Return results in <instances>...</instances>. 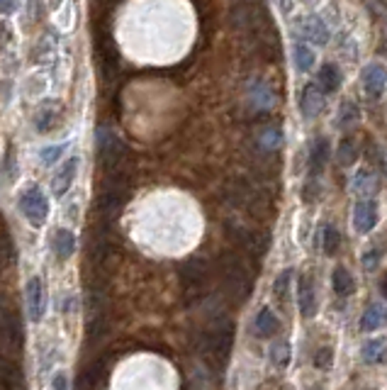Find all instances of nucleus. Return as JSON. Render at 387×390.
<instances>
[{"label":"nucleus","instance_id":"obj_1","mask_svg":"<svg viewBox=\"0 0 387 390\" xmlns=\"http://www.w3.org/2000/svg\"><path fill=\"white\" fill-rule=\"evenodd\" d=\"M127 197H129V179L120 169H115L110 174H105L103 183L98 186L96 200H93V212H96V217L100 222L110 225L120 215L122 207H125Z\"/></svg>","mask_w":387,"mask_h":390},{"label":"nucleus","instance_id":"obj_2","mask_svg":"<svg viewBox=\"0 0 387 390\" xmlns=\"http://www.w3.org/2000/svg\"><path fill=\"white\" fill-rule=\"evenodd\" d=\"M220 276H222V285H225V293L234 303H244L251 295V288H254L251 271L246 269L244 259L239 254L227 251V254L220 256Z\"/></svg>","mask_w":387,"mask_h":390},{"label":"nucleus","instance_id":"obj_3","mask_svg":"<svg viewBox=\"0 0 387 390\" xmlns=\"http://www.w3.org/2000/svg\"><path fill=\"white\" fill-rule=\"evenodd\" d=\"M232 344H234V324L229 320H222V322L212 324L205 334H202L200 349L205 357H210L215 363L225 366L229 361L232 354Z\"/></svg>","mask_w":387,"mask_h":390},{"label":"nucleus","instance_id":"obj_4","mask_svg":"<svg viewBox=\"0 0 387 390\" xmlns=\"http://www.w3.org/2000/svg\"><path fill=\"white\" fill-rule=\"evenodd\" d=\"M17 207L24 215V220L32 227H44L49 220V197L44 195V190L39 186H27V188L20 190L17 195Z\"/></svg>","mask_w":387,"mask_h":390},{"label":"nucleus","instance_id":"obj_5","mask_svg":"<svg viewBox=\"0 0 387 390\" xmlns=\"http://www.w3.org/2000/svg\"><path fill=\"white\" fill-rule=\"evenodd\" d=\"M96 142H98V164H100V169L105 171V174L120 169L127 156L125 142L117 135H112L110 130H98Z\"/></svg>","mask_w":387,"mask_h":390},{"label":"nucleus","instance_id":"obj_6","mask_svg":"<svg viewBox=\"0 0 387 390\" xmlns=\"http://www.w3.org/2000/svg\"><path fill=\"white\" fill-rule=\"evenodd\" d=\"M178 276H181V285L185 290V295L200 298L207 285H210V264L205 259H200V256H192V259H188L181 266Z\"/></svg>","mask_w":387,"mask_h":390},{"label":"nucleus","instance_id":"obj_7","mask_svg":"<svg viewBox=\"0 0 387 390\" xmlns=\"http://www.w3.org/2000/svg\"><path fill=\"white\" fill-rule=\"evenodd\" d=\"M107 381V361L105 359H93L83 366V371L78 373L73 390H100Z\"/></svg>","mask_w":387,"mask_h":390},{"label":"nucleus","instance_id":"obj_8","mask_svg":"<svg viewBox=\"0 0 387 390\" xmlns=\"http://www.w3.org/2000/svg\"><path fill=\"white\" fill-rule=\"evenodd\" d=\"M24 295H27V313L32 322H42L44 313H47V290H44V280L39 276H32L24 285Z\"/></svg>","mask_w":387,"mask_h":390},{"label":"nucleus","instance_id":"obj_9","mask_svg":"<svg viewBox=\"0 0 387 390\" xmlns=\"http://www.w3.org/2000/svg\"><path fill=\"white\" fill-rule=\"evenodd\" d=\"M78 166H81V159H78V156H71V159L54 174V179H52V193L54 195L61 197L71 190L73 181H76V176H78Z\"/></svg>","mask_w":387,"mask_h":390},{"label":"nucleus","instance_id":"obj_10","mask_svg":"<svg viewBox=\"0 0 387 390\" xmlns=\"http://www.w3.org/2000/svg\"><path fill=\"white\" fill-rule=\"evenodd\" d=\"M378 225V205L373 200H361L354 207V227L361 234H368Z\"/></svg>","mask_w":387,"mask_h":390},{"label":"nucleus","instance_id":"obj_11","mask_svg":"<svg viewBox=\"0 0 387 390\" xmlns=\"http://www.w3.org/2000/svg\"><path fill=\"white\" fill-rule=\"evenodd\" d=\"M52 249L59 261H68L76 254V234L71 230H66V227H59L52 237Z\"/></svg>","mask_w":387,"mask_h":390},{"label":"nucleus","instance_id":"obj_12","mask_svg":"<svg viewBox=\"0 0 387 390\" xmlns=\"http://www.w3.org/2000/svg\"><path fill=\"white\" fill-rule=\"evenodd\" d=\"M297 305H300V313L305 317H314L317 315V293L310 276H302L300 283H297Z\"/></svg>","mask_w":387,"mask_h":390},{"label":"nucleus","instance_id":"obj_13","mask_svg":"<svg viewBox=\"0 0 387 390\" xmlns=\"http://www.w3.org/2000/svg\"><path fill=\"white\" fill-rule=\"evenodd\" d=\"M300 32L314 44L329 42V27H326V22L319 17V15H307V17L300 22Z\"/></svg>","mask_w":387,"mask_h":390},{"label":"nucleus","instance_id":"obj_14","mask_svg":"<svg viewBox=\"0 0 387 390\" xmlns=\"http://www.w3.org/2000/svg\"><path fill=\"white\" fill-rule=\"evenodd\" d=\"M363 91L370 98H380L385 93V66L383 63H370L363 71Z\"/></svg>","mask_w":387,"mask_h":390},{"label":"nucleus","instance_id":"obj_15","mask_svg":"<svg viewBox=\"0 0 387 390\" xmlns=\"http://www.w3.org/2000/svg\"><path fill=\"white\" fill-rule=\"evenodd\" d=\"M321 107H324V93L319 91V86L310 83L305 88V96H302V112H305V117H314L319 115Z\"/></svg>","mask_w":387,"mask_h":390},{"label":"nucleus","instance_id":"obj_16","mask_svg":"<svg viewBox=\"0 0 387 390\" xmlns=\"http://www.w3.org/2000/svg\"><path fill=\"white\" fill-rule=\"evenodd\" d=\"M0 378H3V386H8V390H17L22 386V371H20L17 361L0 357Z\"/></svg>","mask_w":387,"mask_h":390},{"label":"nucleus","instance_id":"obj_17","mask_svg":"<svg viewBox=\"0 0 387 390\" xmlns=\"http://www.w3.org/2000/svg\"><path fill=\"white\" fill-rule=\"evenodd\" d=\"M331 285H334V293L339 295V298H349L356 290L354 276H351L349 269H344V266H336L334 269V273H331Z\"/></svg>","mask_w":387,"mask_h":390},{"label":"nucleus","instance_id":"obj_18","mask_svg":"<svg viewBox=\"0 0 387 390\" xmlns=\"http://www.w3.org/2000/svg\"><path fill=\"white\" fill-rule=\"evenodd\" d=\"M280 329V320L275 317L271 308H263L261 313L256 315V334L258 337H273Z\"/></svg>","mask_w":387,"mask_h":390},{"label":"nucleus","instance_id":"obj_19","mask_svg":"<svg viewBox=\"0 0 387 390\" xmlns=\"http://www.w3.org/2000/svg\"><path fill=\"white\" fill-rule=\"evenodd\" d=\"M329 159H331V144H329V140L321 137V140H317L314 149H312V154H310V171L312 174H319V171L329 164Z\"/></svg>","mask_w":387,"mask_h":390},{"label":"nucleus","instance_id":"obj_20","mask_svg":"<svg viewBox=\"0 0 387 390\" xmlns=\"http://www.w3.org/2000/svg\"><path fill=\"white\" fill-rule=\"evenodd\" d=\"M385 324V308L380 303H373L365 308L363 317H361V329L363 332H375Z\"/></svg>","mask_w":387,"mask_h":390},{"label":"nucleus","instance_id":"obj_21","mask_svg":"<svg viewBox=\"0 0 387 390\" xmlns=\"http://www.w3.org/2000/svg\"><path fill=\"white\" fill-rule=\"evenodd\" d=\"M319 86L324 93H336L341 88V71L336 63H324L319 68Z\"/></svg>","mask_w":387,"mask_h":390},{"label":"nucleus","instance_id":"obj_22","mask_svg":"<svg viewBox=\"0 0 387 390\" xmlns=\"http://www.w3.org/2000/svg\"><path fill=\"white\" fill-rule=\"evenodd\" d=\"M56 120H59L56 105H54V103H47V105H42L37 110V117H34V127H37V132L47 135V132H52V127L56 125Z\"/></svg>","mask_w":387,"mask_h":390},{"label":"nucleus","instance_id":"obj_23","mask_svg":"<svg viewBox=\"0 0 387 390\" xmlns=\"http://www.w3.org/2000/svg\"><path fill=\"white\" fill-rule=\"evenodd\" d=\"M314 61H317V54L314 49H310L307 44H297L295 47V68L302 73L312 71L314 68Z\"/></svg>","mask_w":387,"mask_h":390},{"label":"nucleus","instance_id":"obj_24","mask_svg":"<svg viewBox=\"0 0 387 390\" xmlns=\"http://www.w3.org/2000/svg\"><path fill=\"white\" fill-rule=\"evenodd\" d=\"M363 361L365 363H383L385 361V339H370L363 344Z\"/></svg>","mask_w":387,"mask_h":390},{"label":"nucleus","instance_id":"obj_25","mask_svg":"<svg viewBox=\"0 0 387 390\" xmlns=\"http://www.w3.org/2000/svg\"><path fill=\"white\" fill-rule=\"evenodd\" d=\"M321 249L329 256H334L341 249V232L334 225H324V230H321Z\"/></svg>","mask_w":387,"mask_h":390},{"label":"nucleus","instance_id":"obj_26","mask_svg":"<svg viewBox=\"0 0 387 390\" xmlns=\"http://www.w3.org/2000/svg\"><path fill=\"white\" fill-rule=\"evenodd\" d=\"M351 188H354V193H370L375 188V174L368 169L356 171L354 179H351Z\"/></svg>","mask_w":387,"mask_h":390},{"label":"nucleus","instance_id":"obj_27","mask_svg":"<svg viewBox=\"0 0 387 390\" xmlns=\"http://www.w3.org/2000/svg\"><path fill=\"white\" fill-rule=\"evenodd\" d=\"M68 142H63V144H52V147H44L42 151H39V161H42V166H52L56 164L59 159H61V154L68 149Z\"/></svg>","mask_w":387,"mask_h":390},{"label":"nucleus","instance_id":"obj_28","mask_svg":"<svg viewBox=\"0 0 387 390\" xmlns=\"http://www.w3.org/2000/svg\"><path fill=\"white\" fill-rule=\"evenodd\" d=\"M271 361L275 363L278 368H285L287 363H290V344L287 342H275L271 347Z\"/></svg>","mask_w":387,"mask_h":390},{"label":"nucleus","instance_id":"obj_29","mask_svg":"<svg viewBox=\"0 0 387 390\" xmlns=\"http://www.w3.org/2000/svg\"><path fill=\"white\" fill-rule=\"evenodd\" d=\"M356 159H358V154H356L354 140H344L339 144V151H336V161H339L341 166H354Z\"/></svg>","mask_w":387,"mask_h":390},{"label":"nucleus","instance_id":"obj_30","mask_svg":"<svg viewBox=\"0 0 387 390\" xmlns=\"http://www.w3.org/2000/svg\"><path fill=\"white\" fill-rule=\"evenodd\" d=\"M290 280H292V271H282L280 276L275 278V283H273V295H275L278 300H285L287 298V290H290Z\"/></svg>","mask_w":387,"mask_h":390},{"label":"nucleus","instance_id":"obj_31","mask_svg":"<svg viewBox=\"0 0 387 390\" xmlns=\"http://www.w3.org/2000/svg\"><path fill=\"white\" fill-rule=\"evenodd\" d=\"M254 103H256V107H271L273 105V93H271V88L266 86V83H256V88H254Z\"/></svg>","mask_w":387,"mask_h":390},{"label":"nucleus","instance_id":"obj_32","mask_svg":"<svg viewBox=\"0 0 387 390\" xmlns=\"http://www.w3.org/2000/svg\"><path fill=\"white\" fill-rule=\"evenodd\" d=\"M312 363H314V368H331V363H334V349L321 347L319 352L312 357Z\"/></svg>","mask_w":387,"mask_h":390},{"label":"nucleus","instance_id":"obj_33","mask_svg":"<svg viewBox=\"0 0 387 390\" xmlns=\"http://www.w3.org/2000/svg\"><path fill=\"white\" fill-rule=\"evenodd\" d=\"M380 259H383V251H380L378 246H370V249L363 254V269L368 271V273H373V271H378Z\"/></svg>","mask_w":387,"mask_h":390},{"label":"nucleus","instance_id":"obj_34","mask_svg":"<svg viewBox=\"0 0 387 390\" xmlns=\"http://www.w3.org/2000/svg\"><path fill=\"white\" fill-rule=\"evenodd\" d=\"M358 120V105L351 100H346L341 105V115H339V125H351V122Z\"/></svg>","mask_w":387,"mask_h":390},{"label":"nucleus","instance_id":"obj_35","mask_svg":"<svg viewBox=\"0 0 387 390\" xmlns=\"http://www.w3.org/2000/svg\"><path fill=\"white\" fill-rule=\"evenodd\" d=\"M52 390H68V378H66V373H63V371H59L56 376H54Z\"/></svg>","mask_w":387,"mask_h":390},{"label":"nucleus","instance_id":"obj_36","mask_svg":"<svg viewBox=\"0 0 387 390\" xmlns=\"http://www.w3.org/2000/svg\"><path fill=\"white\" fill-rule=\"evenodd\" d=\"M47 3H49V8H52V10H59V0H47ZM61 3H63V0H61Z\"/></svg>","mask_w":387,"mask_h":390},{"label":"nucleus","instance_id":"obj_37","mask_svg":"<svg viewBox=\"0 0 387 390\" xmlns=\"http://www.w3.org/2000/svg\"><path fill=\"white\" fill-rule=\"evenodd\" d=\"M0 3H3V0H0ZM5 3H8V10H10V5H13V3H15V0H5Z\"/></svg>","mask_w":387,"mask_h":390}]
</instances>
